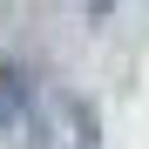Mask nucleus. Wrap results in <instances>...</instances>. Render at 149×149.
I'll use <instances>...</instances> for the list:
<instances>
[{"mask_svg":"<svg viewBox=\"0 0 149 149\" xmlns=\"http://www.w3.org/2000/svg\"><path fill=\"white\" fill-rule=\"evenodd\" d=\"M27 95H34V81H27V68L0 61V129H7V122H20V109H27Z\"/></svg>","mask_w":149,"mask_h":149,"instance_id":"1","label":"nucleus"},{"mask_svg":"<svg viewBox=\"0 0 149 149\" xmlns=\"http://www.w3.org/2000/svg\"><path fill=\"white\" fill-rule=\"evenodd\" d=\"M88 7H95V14H109V7H115V0H88Z\"/></svg>","mask_w":149,"mask_h":149,"instance_id":"2","label":"nucleus"}]
</instances>
